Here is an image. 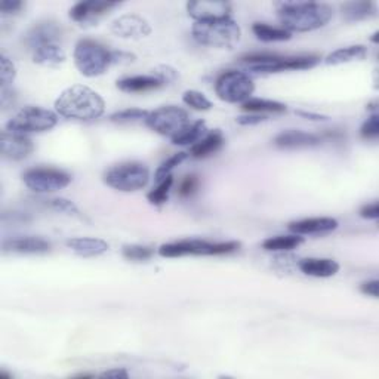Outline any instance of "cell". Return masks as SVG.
I'll return each mask as SVG.
<instances>
[{"label": "cell", "mask_w": 379, "mask_h": 379, "mask_svg": "<svg viewBox=\"0 0 379 379\" xmlns=\"http://www.w3.org/2000/svg\"><path fill=\"white\" fill-rule=\"evenodd\" d=\"M199 187V178L195 175H188L184 178V181L181 182L179 186V195L181 198H190L195 193Z\"/></svg>", "instance_id": "obj_40"}, {"label": "cell", "mask_w": 379, "mask_h": 379, "mask_svg": "<svg viewBox=\"0 0 379 379\" xmlns=\"http://www.w3.org/2000/svg\"><path fill=\"white\" fill-rule=\"evenodd\" d=\"M376 14V6L373 2H350L342 6V15L348 22H359L372 18Z\"/></svg>", "instance_id": "obj_27"}, {"label": "cell", "mask_w": 379, "mask_h": 379, "mask_svg": "<svg viewBox=\"0 0 379 379\" xmlns=\"http://www.w3.org/2000/svg\"><path fill=\"white\" fill-rule=\"evenodd\" d=\"M223 144H224L223 133L219 131H214L191 145L190 156L194 158H205L207 156L216 153L219 149H221Z\"/></svg>", "instance_id": "obj_24"}, {"label": "cell", "mask_w": 379, "mask_h": 379, "mask_svg": "<svg viewBox=\"0 0 379 379\" xmlns=\"http://www.w3.org/2000/svg\"><path fill=\"white\" fill-rule=\"evenodd\" d=\"M51 243L40 237H17L3 241L5 253L21 255H45L51 252Z\"/></svg>", "instance_id": "obj_18"}, {"label": "cell", "mask_w": 379, "mask_h": 379, "mask_svg": "<svg viewBox=\"0 0 379 379\" xmlns=\"http://www.w3.org/2000/svg\"><path fill=\"white\" fill-rule=\"evenodd\" d=\"M112 31L124 39H141L151 34L150 22L138 15H121L112 24Z\"/></svg>", "instance_id": "obj_13"}, {"label": "cell", "mask_w": 379, "mask_h": 379, "mask_svg": "<svg viewBox=\"0 0 379 379\" xmlns=\"http://www.w3.org/2000/svg\"><path fill=\"white\" fill-rule=\"evenodd\" d=\"M55 110L66 119L91 121L104 114L105 103L101 95L91 88L75 84L61 92L55 101Z\"/></svg>", "instance_id": "obj_2"}, {"label": "cell", "mask_w": 379, "mask_h": 379, "mask_svg": "<svg viewBox=\"0 0 379 379\" xmlns=\"http://www.w3.org/2000/svg\"><path fill=\"white\" fill-rule=\"evenodd\" d=\"M255 91L253 80L243 71H224L215 82V92L219 100L230 104L246 103Z\"/></svg>", "instance_id": "obj_8"}, {"label": "cell", "mask_w": 379, "mask_h": 379, "mask_svg": "<svg viewBox=\"0 0 379 379\" xmlns=\"http://www.w3.org/2000/svg\"><path fill=\"white\" fill-rule=\"evenodd\" d=\"M116 8H119V3L114 2H98V0H92V2H80L70 9V18L75 22L80 24V26H87V24L96 22L98 18L105 15L107 12Z\"/></svg>", "instance_id": "obj_14"}, {"label": "cell", "mask_w": 379, "mask_h": 379, "mask_svg": "<svg viewBox=\"0 0 379 379\" xmlns=\"http://www.w3.org/2000/svg\"><path fill=\"white\" fill-rule=\"evenodd\" d=\"M378 36H379V31H375V33H373V38L371 39L373 43H378Z\"/></svg>", "instance_id": "obj_48"}, {"label": "cell", "mask_w": 379, "mask_h": 379, "mask_svg": "<svg viewBox=\"0 0 379 379\" xmlns=\"http://www.w3.org/2000/svg\"><path fill=\"white\" fill-rule=\"evenodd\" d=\"M163 87V82L158 80L153 75H142V76H132L121 79L117 82V88L121 92L128 94H138V92H149Z\"/></svg>", "instance_id": "obj_21"}, {"label": "cell", "mask_w": 379, "mask_h": 379, "mask_svg": "<svg viewBox=\"0 0 379 379\" xmlns=\"http://www.w3.org/2000/svg\"><path fill=\"white\" fill-rule=\"evenodd\" d=\"M366 55H368V47L363 45H352V46L339 47L336 49V51L331 52L326 57L325 63L327 66H339V64L351 63V61L364 59Z\"/></svg>", "instance_id": "obj_25"}, {"label": "cell", "mask_w": 379, "mask_h": 379, "mask_svg": "<svg viewBox=\"0 0 379 379\" xmlns=\"http://www.w3.org/2000/svg\"><path fill=\"white\" fill-rule=\"evenodd\" d=\"M150 181V170L142 163H124L112 168L104 175V182L119 191L142 190Z\"/></svg>", "instance_id": "obj_9"}, {"label": "cell", "mask_w": 379, "mask_h": 379, "mask_svg": "<svg viewBox=\"0 0 379 379\" xmlns=\"http://www.w3.org/2000/svg\"><path fill=\"white\" fill-rule=\"evenodd\" d=\"M191 34L194 40L211 47L233 49L241 38V30L233 18L194 22Z\"/></svg>", "instance_id": "obj_3"}, {"label": "cell", "mask_w": 379, "mask_h": 379, "mask_svg": "<svg viewBox=\"0 0 379 379\" xmlns=\"http://www.w3.org/2000/svg\"><path fill=\"white\" fill-rule=\"evenodd\" d=\"M277 12L283 29L289 33L319 30L334 17L331 6L314 2H283L278 3Z\"/></svg>", "instance_id": "obj_1"}, {"label": "cell", "mask_w": 379, "mask_h": 379, "mask_svg": "<svg viewBox=\"0 0 379 379\" xmlns=\"http://www.w3.org/2000/svg\"><path fill=\"white\" fill-rule=\"evenodd\" d=\"M241 110L248 113H285L288 107L278 101H272V100H262V98H251L246 103L241 104Z\"/></svg>", "instance_id": "obj_28"}, {"label": "cell", "mask_w": 379, "mask_h": 379, "mask_svg": "<svg viewBox=\"0 0 379 379\" xmlns=\"http://www.w3.org/2000/svg\"><path fill=\"white\" fill-rule=\"evenodd\" d=\"M338 221L334 218H309L289 224V230L298 236H323L332 233L338 228Z\"/></svg>", "instance_id": "obj_17"}, {"label": "cell", "mask_w": 379, "mask_h": 379, "mask_svg": "<svg viewBox=\"0 0 379 379\" xmlns=\"http://www.w3.org/2000/svg\"><path fill=\"white\" fill-rule=\"evenodd\" d=\"M22 8V2H18V0H3L0 3V10L2 14H15Z\"/></svg>", "instance_id": "obj_45"}, {"label": "cell", "mask_w": 379, "mask_h": 379, "mask_svg": "<svg viewBox=\"0 0 379 379\" xmlns=\"http://www.w3.org/2000/svg\"><path fill=\"white\" fill-rule=\"evenodd\" d=\"M135 55L124 51H112V64H131L135 61Z\"/></svg>", "instance_id": "obj_42"}, {"label": "cell", "mask_w": 379, "mask_h": 379, "mask_svg": "<svg viewBox=\"0 0 379 379\" xmlns=\"http://www.w3.org/2000/svg\"><path fill=\"white\" fill-rule=\"evenodd\" d=\"M252 31L256 36V39L265 43L286 42L292 38V33H289L283 27H273L265 22H255L252 26Z\"/></svg>", "instance_id": "obj_26"}, {"label": "cell", "mask_w": 379, "mask_h": 379, "mask_svg": "<svg viewBox=\"0 0 379 379\" xmlns=\"http://www.w3.org/2000/svg\"><path fill=\"white\" fill-rule=\"evenodd\" d=\"M320 58L315 55L282 57L277 54H251L240 58V63L256 73H282L309 70L317 66Z\"/></svg>", "instance_id": "obj_4"}, {"label": "cell", "mask_w": 379, "mask_h": 379, "mask_svg": "<svg viewBox=\"0 0 379 379\" xmlns=\"http://www.w3.org/2000/svg\"><path fill=\"white\" fill-rule=\"evenodd\" d=\"M205 133H206V124L203 120H198V121H193L187 129L182 131L179 135H177L170 141H172L174 145H193L199 140H202Z\"/></svg>", "instance_id": "obj_30"}, {"label": "cell", "mask_w": 379, "mask_h": 379, "mask_svg": "<svg viewBox=\"0 0 379 379\" xmlns=\"http://www.w3.org/2000/svg\"><path fill=\"white\" fill-rule=\"evenodd\" d=\"M61 38V29L57 26L55 22L52 21H45V22H39L36 24L34 27H31L29 30V33L26 34V45L34 51V49H38L43 45H49V43H58V39Z\"/></svg>", "instance_id": "obj_19"}, {"label": "cell", "mask_w": 379, "mask_h": 379, "mask_svg": "<svg viewBox=\"0 0 379 379\" xmlns=\"http://www.w3.org/2000/svg\"><path fill=\"white\" fill-rule=\"evenodd\" d=\"M240 248L239 241H206L199 239L179 240L174 243L162 244L158 255L163 258H179V256L195 255V256H212V255H227L233 253Z\"/></svg>", "instance_id": "obj_6"}, {"label": "cell", "mask_w": 379, "mask_h": 379, "mask_svg": "<svg viewBox=\"0 0 379 379\" xmlns=\"http://www.w3.org/2000/svg\"><path fill=\"white\" fill-rule=\"evenodd\" d=\"M144 121L150 129L170 140L179 135L193 124L186 110L175 105H166L150 112Z\"/></svg>", "instance_id": "obj_7"}, {"label": "cell", "mask_w": 379, "mask_h": 379, "mask_svg": "<svg viewBox=\"0 0 379 379\" xmlns=\"http://www.w3.org/2000/svg\"><path fill=\"white\" fill-rule=\"evenodd\" d=\"M66 244L67 248H70L76 255L83 256V258L104 255L110 249V244L105 240L95 237H75L67 240Z\"/></svg>", "instance_id": "obj_20"}, {"label": "cell", "mask_w": 379, "mask_h": 379, "mask_svg": "<svg viewBox=\"0 0 379 379\" xmlns=\"http://www.w3.org/2000/svg\"><path fill=\"white\" fill-rule=\"evenodd\" d=\"M121 253H124L126 260L131 261H147L154 255V249L141 246V244H126V246L121 249Z\"/></svg>", "instance_id": "obj_35"}, {"label": "cell", "mask_w": 379, "mask_h": 379, "mask_svg": "<svg viewBox=\"0 0 379 379\" xmlns=\"http://www.w3.org/2000/svg\"><path fill=\"white\" fill-rule=\"evenodd\" d=\"M182 101L193 110H198V112H207V110L212 108V103L199 91H186L182 95Z\"/></svg>", "instance_id": "obj_33"}, {"label": "cell", "mask_w": 379, "mask_h": 379, "mask_svg": "<svg viewBox=\"0 0 379 379\" xmlns=\"http://www.w3.org/2000/svg\"><path fill=\"white\" fill-rule=\"evenodd\" d=\"M188 15L195 22L215 21L231 17V5L228 2H188L187 3Z\"/></svg>", "instance_id": "obj_15"}, {"label": "cell", "mask_w": 379, "mask_h": 379, "mask_svg": "<svg viewBox=\"0 0 379 379\" xmlns=\"http://www.w3.org/2000/svg\"><path fill=\"white\" fill-rule=\"evenodd\" d=\"M295 114H298L302 119L307 120H313V121H325L329 117L323 116V114H317V113H311V112H304V110H295Z\"/></svg>", "instance_id": "obj_46"}, {"label": "cell", "mask_w": 379, "mask_h": 379, "mask_svg": "<svg viewBox=\"0 0 379 379\" xmlns=\"http://www.w3.org/2000/svg\"><path fill=\"white\" fill-rule=\"evenodd\" d=\"M17 76L15 66L12 64V61L2 55V71H0V82H2V89L9 88L12 82H14Z\"/></svg>", "instance_id": "obj_38"}, {"label": "cell", "mask_w": 379, "mask_h": 379, "mask_svg": "<svg viewBox=\"0 0 379 379\" xmlns=\"http://www.w3.org/2000/svg\"><path fill=\"white\" fill-rule=\"evenodd\" d=\"M360 290L364 293V295L378 298L379 297V282L378 280H369V282H364V283H362Z\"/></svg>", "instance_id": "obj_44"}, {"label": "cell", "mask_w": 379, "mask_h": 379, "mask_svg": "<svg viewBox=\"0 0 379 379\" xmlns=\"http://www.w3.org/2000/svg\"><path fill=\"white\" fill-rule=\"evenodd\" d=\"M33 61L39 66L55 68L66 63V52L58 43L43 45L33 51Z\"/></svg>", "instance_id": "obj_23"}, {"label": "cell", "mask_w": 379, "mask_h": 379, "mask_svg": "<svg viewBox=\"0 0 379 379\" xmlns=\"http://www.w3.org/2000/svg\"><path fill=\"white\" fill-rule=\"evenodd\" d=\"M34 150L33 141L26 135V133L3 131L2 140H0V151L8 161H22L31 154Z\"/></svg>", "instance_id": "obj_12"}, {"label": "cell", "mask_w": 379, "mask_h": 379, "mask_svg": "<svg viewBox=\"0 0 379 379\" xmlns=\"http://www.w3.org/2000/svg\"><path fill=\"white\" fill-rule=\"evenodd\" d=\"M73 58L77 70L87 77L101 76L112 66V51L91 39H82L76 43Z\"/></svg>", "instance_id": "obj_5"}, {"label": "cell", "mask_w": 379, "mask_h": 379, "mask_svg": "<svg viewBox=\"0 0 379 379\" xmlns=\"http://www.w3.org/2000/svg\"><path fill=\"white\" fill-rule=\"evenodd\" d=\"M172 186H174V178H172V175H170L166 179H163L162 182H158V186L153 191L149 193L147 199H149V202L151 205H156V206H161V205L166 203L169 199V193H170V188H172Z\"/></svg>", "instance_id": "obj_32"}, {"label": "cell", "mask_w": 379, "mask_h": 379, "mask_svg": "<svg viewBox=\"0 0 379 379\" xmlns=\"http://www.w3.org/2000/svg\"><path fill=\"white\" fill-rule=\"evenodd\" d=\"M267 117L264 114H258V113H248L244 116H239L237 117V124L241 126H253V125H260L262 121H265Z\"/></svg>", "instance_id": "obj_41"}, {"label": "cell", "mask_w": 379, "mask_h": 379, "mask_svg": "<svg viewBox=\"0 0 379 379\" xmlns=\"http://www.w3.org/2000/svg\"><path fill=\"white\" fill-rule=\"evenodd\" d=\"M360 135L364 140H376L379 137V116L378 113H372V116L364 121Z\"/></svg>", "instance_id": "obj_37"}, {"label": "cell", "mask_w": 379, "mask_h": 379, "mask_svg": "<svg viewBox=\"0 0 379 379\" xmlns=\"http://www.w3.org/2000/svg\"><path fill=\"white\" fill-rule=\"evenodd\" d=\"M153 76H156L158 80H162L163 84H169L178 79V71L170 66H158L153 70Z\"/></svg>", "instance_id": "obj_39"}, {"label": "cell", "mask_w": 379, "mask_h": 379, "mask_svg": "<svg viewBox=\"0 0 379 379\" xmlns=\"http://www.w3.org/2000/svg\"><path fill=\"white\" fill-rule=\"evenodd\" d=\"M39 202H43V205H46L47 207H51V209H54L57 212H61V214L73 215V216H79L80 215L79 207L68 199L54 198V199H42Z\"/></svg>", "instance_id": "obj_34"}, {"label": "cell", "mask_w": 379, "mask_h": 379, "mask_svg": "<svg viewBox=\"0 0 379 379\" xmlns=\"http://www.w3.org/2000/svg\"><path fill=\"white\" fill-rule=\"evenodd\" d=\"M323 142V137L302 131H285L274 138V145L282 150H298V149H310L317 147Z\"/></svg>", "instance_id": "obj_16"}, {"label": "cell", "mask_w": 379, "mask_h": 379, "mask_svg": "<svg viewBox=\"0 0 379 379\" xmlns=\"http://www.w3.org/2000/svg\"><path fill=\"white\" fill-rule=\"evenodd\" d=\"M304 243V239L298 235H289V236H276L270 237L262 241V248L270 252H283L297 249L299 244Z\"/></svg>", "instance_id": "obj_29"}, {"label": "cell", "mask_w": 379, "mask_h": 379, "mask_svg": "<svg viewBox=\"0 0 379 379\" xmlns=\"http://www.w3.org/2000/svg\"><path fill=\"white\" fill-rule=\"evenodd\" d=\"M22 181L29 190L39 194H47L68 187L71 177L64 170L54 168H34L29 169L22 175Z\"/></svg>", "instance_id": "obj_11"}, {"label": "cell", "mask_w": 379, "mask_h": 379, "mask_svg": "<svg viewBox=\"0 0 379 379\" xmlns=\"http://www.w3.org/2000/svg\"><path fill=\"white\" fill-rule=\"evenodd\" d=\"M190 157L188 153L186 151H181V153H177L174 156H170L168 161H165L161 166H158V169L156 170V181H157V184L158 182H162L163 179H166L168 177H170V174H172V170L179 166L182 162H186L187 158Z\"/></svg>", "instance_id": "obj_31"}, {"label": "cell", "mask_w": 379, "mask_h": 379, "mask_svg": "<svg viewBox=\"0 0 379 379\" xmlns=\"http://www.w3.org/2000/svg\"><path fill=\"white\" fill-rule=\"evenodd\" d=\"M149 114H150V112H147V110H142V108H126V110H121V112L112 114L110 120L119 121V124H125V121L145 120Z\"/></svg>", "instance_id": "obj_36"}, {"label": "cell", "mask_w": 379, "mask_h": 379, "mask_svg": "<svg viewBox=\"0 0 379 379\" xmlns=\"http://www.w3.org/2000/svg\"><path fill=\"white\" fill-rule=\"evenodd\" d=\"M360 216L364 219H378L379 218V205L373 202L371 205H364L360 209Z\"/></svg>", "instance_id": "obj_43"}, {"label": "cell", "mask_w": 379, "mask_h": 379, "mask_svg": "<svg viewBox=\"0 0 379 379\" xmlns=\"http://www.w3.org/2000/svg\"><path fill=\"white\" fill-rule=\"evenodd\" d=\"M128 376H129V373L124 368H120V369L114 368V369H110V371H105L104 373H101V378H113V379H120V378L126 379Z\"/></svg>", "instance_id": "obj_47"}, {"label": "cell", "mask_w": 379, "mask_h": 379, "mask_svg": "<svg viewBox=\"0 0 379 379\" xmlns=\"http://www.w3.org/2000/svg\"><path fill=\"white\" fill-rule=\"evenodd\" d=\"M299 270L311 277H332L339 272V264L327 258H307L299 262Z\"/></svg>", "instance_id": "obj_22"}, {"label": "cell", "mask_w": 379, "mask_h": 379, "mask_svg": "<svg viewBox=\"0 0 379 379\" xmlns=\"http://www.w3.org/2000/svg\"><path fill=\"white\" fill-rule=\"evenodd\" d=\"M58 124V116L51 112V110L27 105L12 117L6 129L20 133H30V132H45L51 131Z\"/></svg>", "instance_id": "obj_10"}]
</instances>
